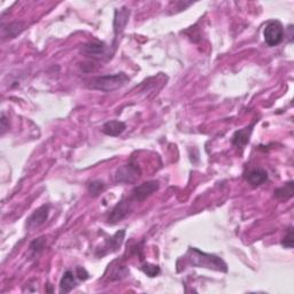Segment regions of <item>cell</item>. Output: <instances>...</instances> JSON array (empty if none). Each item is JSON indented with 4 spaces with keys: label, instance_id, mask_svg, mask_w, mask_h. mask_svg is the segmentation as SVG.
<instances>
[{
    "label": "cell",
    "instance_id": "cell-10",
    "mask_svg": "<svg viewBox=\"0 0 294 294\" xmlns=\"http://www.w3.org/2000/svg\"><path fill=\"white\" fill-rule=\"evenodd\" d=\"M254 125H251L250 126L244 127L242 130L236 131L235 134L232 136V144L237 147H245L249 144L251 134L253 132Z\"/></svg>",
    "mask_w": 294,
    "mask_h": 294
},
{
    "label": "cell",
    "instance_id": "cell-20",
    "mask_svg": "<svg viewBox=\"0 0 294 294\" xmlns=\"http://www.w3.org/2000/svg\"><path fill=\"white\" fill-rule=\"evenodd\" d=\"M45 247V240L44 238H38L37 240H35V242L31 244L30 249L35 251V252H40L42 249Z\"/></svg>",
    "mask_w": 294,
    "mask_h": 294
},
{
    "label": "cell",
    "instance_id": "cell-3",
    "mask_svg": "<svg viewBox=\"0 0 294 294\" xmlns=\"http://www.w3.org/2000/svg\"><path fill=\"white\" fill-rule=\"evenodd\" d=\"M284 34L285 31L283 24L279 21L272 20L269 21L267 26H265L263 37L267 45L270 46V47H274V46L281 44L282 41L284 40Z\"/></svg>",
    "mask_w": 294,
    "mask_h": 294
},
{
    "label": "cell",
    "instance_id": "cell-19",
    "mask_svg": "<svg viewBox=\"0 0 294 294\" xmlns=\"http://www.w3.org/2000/svg\"><path fill=\"white\" fill-rule=\"evenodd\" d=\"M293 228L292 226H290L289 230H288V233H286V236L284 237V239H283L282 242V245L285 247V249H293Z\"/></svg>",
    "mask_w": 294,
    "mask_h": 294
},
{
    "label": "cell",
    "instance_id": "cell-18",
    "mask_svg": "<svg viewBox=\"0 0 294 294\" xmlns=\"http://www.w3.org/2000/svg\"><path fill=\"white\" fill-rule=\"evenodd\" d=\"M8 28H9V29H8V34H7L5 37L9 36L10 38H14V37L16 36V35H19V34L22 33L23 29H24V26L21 22H14V23L8 24Z\"/></svg>",
    "mask_w": 294,
    "mask_h": 294
},
{
    "label": "cell",
    "instance_id": "cell-11",
    "mask_svg": "<svg viewBox=\"0 0 294 294\" xmlns=\"http://www.w3.org/2000/svg\"><path fill=\"white\" fill-rule=\"evenodd\" d=\"M126 129V126L125 122L122 121H109V122H106L104 126H102V129L101 131L104 132L105 134H107V136H111V137H118L120 134L123 133V131Z\"/></svg>",
    "mask_w": 294,
    "mask_h": 294
},
{
    "label": "cell",
    "instance_id": "cell-12",
    "mask_svg": "<svg viewBox=\"0 0 294 294\" xmlns=\"http://www.w3.org/2000/svg\"><path fill=\"white\" fill-rule=\"evenodd\" d=\"M76 275L74 274L73 271H66L63 274L61 281H60V292L61 293H69L72 292V290H74L77 286V282H76Z\"/></svg>",
    "mask_w": 294,
    "mask_h": 294
},
{
    "label": "cell",
    "instance_id": "cell-13",
    "mask_svg": "<svg viewBox=\"0 0 294 294\" xmlns=\"http://www.w3.org/2000/svg\"><path fill=\"white\" fill-rule=\"evenodd\" d=\"M129 15H130V12L126 8V7H123L121 9L115 10L114 30L116 35H119L123 29H125V27L127 23V20H129Z\"/></svg>",
    "mask_w": 294,
    "mask_h": 294
},
{
    "label": "cell",
    "instance_id": "cell-4",
    "mask_svg": "<svg viewBox=\"0 0 294 294\" xmlns=\"http://www.w3.org/2000/svg\"><path fill=\"white\" fill-rule=\"evenodd\" d=\"M140 170L134 165H125L115 172V182L118 184H134L139 179Z\"/></svg>",
    "mask_w": 294,
    "mask_h": 294
},
{
    "label": "cell",
    "instance_id": "cell-14",
    "mask_svg": "<svg viewBox=\"0 0 294 294\" xmlns=\"http://www.w3.org/2000/svg\"><path fill=\"white\" fill-rule=\"evenodd\" d=\"M245 177L251 185L258 186L268 179V172L264 169H253Z\"/></svg>",
    "mask_w": 294,
    "mask_h": 294
},
{
    "label": "cell",
    "instance_id": "cell-8",
    "mask_svg": "<svg viewBox=\"0 0 294 294\" xmlns=\"http://www.w3.org/2000/svg\"><path fill=\"white\" fill-rule=\"evenodd\" d=\"M48 212L49 207L46 206V205L38 208V210H35L33 214L30 215V217L27 219V228L29 230H34L44 224L46 219L48 217Z\"/></svg>",
    "mask_w": 294,
    "mask_h": 294
},
{
    "label": "cell",
    "instance_id": "cell-9",
    "mask_svg": "<svg viewBox=\"0 0 294 294\" xmlns=\"http://www.w3.org/2000/svg\"><path fill=\"white\" fill-rule=\"evenodd\" d=\"M125 236H126V230H121V231L116 232L115 235L112 237V238L106 240L104 249H102L105 251V252L101 254V256H104V255L108 254V253L116 252V251L121 247L123 239H125Z\"/></svg>",
    "mask_w": 294,
    "mask_h": 294
},
{
    "label": "cell",
    "instance_id": "cell-6",
    "mask_svg": "<svg viewBox=\"0 0 294 294\" xmlns=\"http://www.w3.org/2000/svg\"><path fill=\"white\" fill-rule=\"evenodd\" d=\"M82 52L86 56H90V58L93 59H105L106 56H109L107 45L104 42L99 41H93L85 44L83 46Z\"/></svg>",
    "mask_w": 294,
    "mask_h": 294
},
{
    "label": "cell",
    "instance_id": "cell-15",
    "mask_svg": "<svg viewBox=\"0 0 294 294\" xmlns=\"http://www.w3.org/2000/svg\"><path fill=\"white\" fill-rule=\"evenodd\" d=\"M293 193H294L293 180H290V182L286 183L285 185H283L282 187H278V189L275 190V197L281 201H288L289 199H291L293 197Z\"/></svg>",
    "mask_w": 294,
    "mask_h": 294
},
{
    "label": "cell",
    "instance_id": "cell-7",
    "mask_svg": "<svg viewBox=\"0 0 294 294\" xmlns=\"http://www.w3.org/2000/svg\"><path fill=\"white\" fill-rule=\"evenodd\" d=\"M133 201L130 199V197L127 198L126 200H121L120 203L116 205V206L113 208V210L111 212V215L108 216V224L114 225L116 223H119L121 219H123L126 216L129 214V211L131 210V205H132Z\"/></svg>",
    "mask_w": 294,
    "mask_h": 294
},
{
    "label": "cell",
    "instance_id": "cell-21",
    "mask_svg": "<svg viewBox=\"0 0 294 294\" xmlns=\"http://www.w3.org/2000/svg\"><path fill=\"white\" fill-rule=\"evenodd\" d=\"M75 275H76V277L80 279V281H86V279L88 278V272L85 270L83 267H76Z\"/></svg>",
    "mask_w": 294,
    "mask_h": 294
},
{
    "label": "cell",
    "instance_id": "cell-5",
    "mask_svg": "<svg viewBox=\"0 0 294 294\" xmlns=\"http://www.w3.org/2000/svg\"><path fill=\"white\" fill-rule=\"evenodd\" d=\"M159 190V182L157 180H150V182L143 183L140 185L134 187V189L131 191L130 199L133 201V203H143L147 199L148 197H151L155 191Z\"/></svg>",
    "mask_w": 294,
    "mask_h": 294
},
{
    "label": "cell",
    "instance_id": "cell-1",
    "mask_svg": "<svg viewBox=\"0 0 294 294\" xmlns=\"http://www.w3.org/2000/svg\"><path fill=\"white\" fill-rule=\"evenodd\" d=\"M186 257L189 263L193 265V267L207 268L210 269V270L221 272L228 271V264L221 257L216 256L214 254L205 253L203 251L194 249V247H190Z\"/></svg>",
    "mask_w": 294,
    "mask_h": 294
},
{
    "label": "cell",
    "instance_id": "cell-22",
    "mask_svg": "<svg viewBox=\"0 0 294 294\" xmlns=\"http://www.w3.org/2000/svg\"><path fill=\"white\" fill-rule=\"evenodd\" d=\"M7 129H9V126H7V120L5 118V114H1V134L5 133Z\"/></svg>",
    "mask_w": 294,
    "mask_h": 294
},
{
    "label": "cell",
    "instance_id": "cell-17",
    "mask_svg": "<svg viewBox=\"0 0 294 294\" xmlns=\"http://www.w3.org/2000/svg\"><path fill=\"white\" fill-rule=\"evenodd\" d=\"M141 271L144 272L145 275H147L148 277H157V276L160 274V267L157 264H151V263H145L141 265Z\"/></svg>",
    "mask_w": 294,
    "mask_h": 294
},
{
    "label": "cell",
    "instance_id": "cell-16",
    "mask_svg": "<svg viewBox=\"0 0 294 294\" xmlns=\"http://www.w3.org/2000/svg\"><path fill=\"white\" fill-rule=\"evenodd\" d=\"M106 189L105 183L102 180H93L88 184L87 190L92 197H98L101 192H104Z\"/></svg>",
    "mask_w": 294,
    "mask_h": 294
},
{
    "label": "cell",
    "instance_id": "cell-2",
    "mask_svg": "<svg viewBox=\"0 0 294 294\" xmlns=\"http://www.w3.org/2000/svg\"><path fill=\"white\" fill-rule=\"evenodd\" d=\"M129 76L125 73H118L114 75H106L95 77L88 83L87 86L92 90H98L102 92H112L118 88L125 86L129 82Z\"/></svg>",
    "mask_w": 294,
    "mask_h": 294
}]
</instances>
